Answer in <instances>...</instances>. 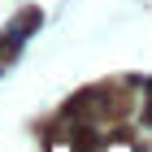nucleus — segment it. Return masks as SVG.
<instances>
[{
    "instance_id": "obj_1",
    "label": "nucleus",
    "mask_w": 152,
    "mask_h": 152,
    "mask_svg": "<svg viewBox=\"0 0 152 152\" xmlns=\"http://www.w3.org/2000/svg\"><path fill=\"white\" fill-rule=\"evenodd\" d=\"M130 109V91H122V87H113L109 91V117H122Z\"/></svg>"
},
{
    "instance_id": "obj_2",
    "label": "nucleus",
    "mask_w": 152,
    "mask_h": 152,
    "mask_svg": "<svg viewBox=\"0 0 152 152\" xmlns=\"http://www.w3.org/2000/svg\"><path fill=\"white\" fill-rule=\"evenodd\" d=\"M91 148H96V139L87 130H78V135H74V152H91Z\"/></svg>"
},
{
    "instance_id": "obj_3",
    "label": "nucleus",
    "mask_w": 152,
    "mask_h": 152,
    "mask_svg": "<svg viewBox=\"0 0 152 152\" xmlns=\"http://www.w3.org/2000/svg\"><path fill=\"white\" fill-rule=\"evenodd\" d=\"M13 48H18L13 39H0V61H9V57H13Z\"/></svg>"
}]
</instances>
